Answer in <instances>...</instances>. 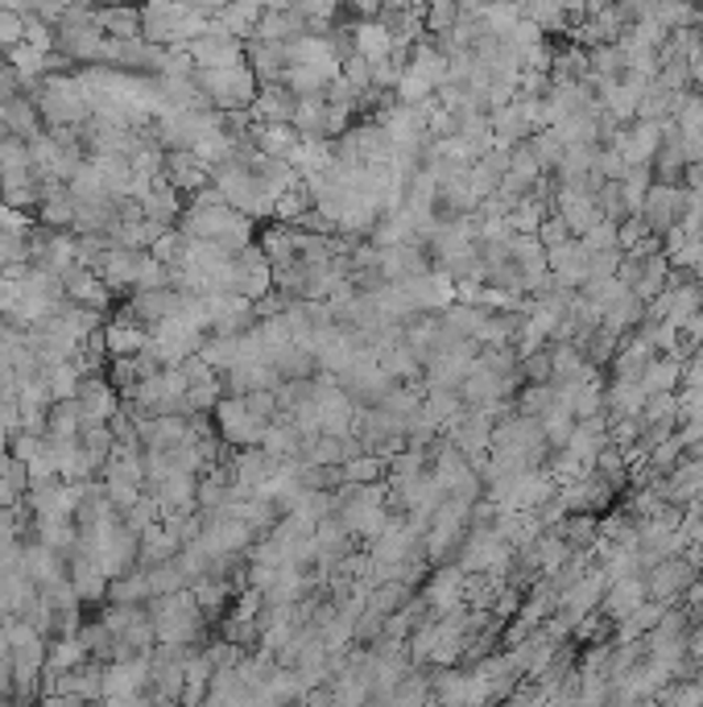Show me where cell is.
Returning a JSON list of instances; mask_svg holds the SVG:
<instances>
[{"label":"cell","mask_w":703,"mask_h":707,"mask_svg":"<svg viewBox=\"0 0 703 707\" xmlns=\"http://www.w3.org/2000/svg\"><path fill=\"white\" fill-rule=\"evenodd\" d=\"M174 228L187 241L211 244V248H220L228 257H237V253L257 244L253 241V220H244L241 211H232L228 203H190V208H183Z\"/></svg>","instance_id":"6da1fadb"},{"label":"cell","mask_w":703,"mask_h":707,"mask_svg":"<svg viewBox=\"0 0 703 707\" xmlns=\"http://www.w3.org/2000/svg\"><path fill=\"white\" fill-rule=\"evenodd\" d=\"M30 100H34L37 117L46 124V133H54V129H84L91 121V96H87V87L79 84L75 70L70 75H46L30 91Z\"/></svg>","instance_id":"7a4b0ae2"},{"label":"cell","mask_w":703,"mask_h":707,"mask_svg":"<svg viewBox=\"0 0 703 707\" xmlns=\"http://www.w3.org/2000/svg\"><path fill=\"white\" fill-rule=\"evenodd\" d=\"M150 608V621H154V638L157 645H183V650H195L199 638H204L207 617L195 604V592H174V596H157V600L145 604Z\"/></svg>","instance_id":"3957f363"},{"label":"cell","mask_w":703,"mask_h":707,"mask_svg":"<svg viewBox=\"0 0 703 707\" xmlns=\"http://www.w3.org/2000/svg\"><path fill=\"white\" fill-rule=\"evenodd\" d=\"M195 87L207 96V104L216 112H253V100H257V79L249 63L244 67H220V70H195L190 75Z\"/></svg>","instance_id":"277c9868"},{"label":"cell","mask_w":703,"mask_h":707,"mask_svg":"<svg viewBox=\"0 0 703 707\" xmlns=\"http://www.w3.org/2000/svg\"><path fill=\"white\" fill-rule=\"evenodd\" d=\"M187 58L195 63V70H220V67H244L249 51L241 37H232L220 21H211L204 34L187 46Z\"/></svg>","instance_id":"5b68a950"},{"label":"cell","mask_w":703,"mask_h":707,"mask_svg":"<svg viewBox=\"0 0 703 707\" xmlns=\"http://www.w3.org/2000/svg\"><path fill=\"white\" fill-rule=\"evenodd\" d=\"M228 294H237L244 302H253L257 307L261 298H270L274 294V265L270 257L261 253V244L253 248H244L232 257V281H228Z\"/></svg>","instance_id":"8992f818"},{"label":"cell","mask_w":703,"mask_h":707,"mask_svg":"<svg viewBox=\"0 0 703 707\" xmlns=\"http://www.w3.org/2000/svg\"><path fill=\"white\" fill-rule=\"evenodd\" d=\"M145 691H150V658L103 666V699L108 704H129V699H141Z\"/></svg>","instance_id":"52a82bcc"},{"label":"cell","mask_w":703,"mask_h":707,"mask_svg":"<svg viewBox=\"0 0 703 707\" xmlns=\"http://www.w3.org/2000/svg\"><path fill=\"white\" fill-rule=\"evenodd\" d=\"M641 220H646V228H650L653 236H667L670 228L683 224L686 216V190L683 187H658L653 183L650 195H646V203H641V211H637Z\"/></svg>","instance_id":"ba28073f"},{"label":"cell","mask_w":703,"mask_h":707,"mask_svg":"<svg viewBox=\"0 0 703 707\" xmlns=\"http://www.w3.org/2000/svg\"><path fill=\"white\" fill-rule=\"evenodd\" d=\"M145 261H150V253H138V248H108V253L96 261V274H100V281L112 294H121V290L133 294L138 290L141 269H145Z\"/></svg>","instance_id":"9c48e42d"},{"label":"cell","mask_w":703,"mask_h":707,"mask_svg":"<svg viewBox=\"0 0 703 707\" xmlns=\"http://www.w3.org/2000/svg\"><path fill=\"white\" fill-rule=\"evenodd\" d=\"M691 584H695V563L683 559V554H674V559L646 571V596L653 604H670L674 596H683Z\"/></svg>","instance_id":"30bf717a"},{"label":"cell","mask_w":703,"mask_h":707,"mask_svg":"<svg viewBox=\"0 0 703 707\" xmlns=\"http://www.w3.org/2000/svg\"><path fill=\"white\" fill-rule=\"evenodd\" d=\"M103 344H108V356L112 361H129V356H141L145 347H150V328L129 314L124 307L121 314H112L108 323H103Z\"/></svg>","instance_id":"8fae6325"},{"label":"cell","mask_w":703,"mask_h":707,"mask_svg":"<svg viewBox=\"0 0 703 707\" xmlns=\"http://www.w3.org/2000/svg\"><path fill=\"white\" fill-rule=\"evenodd\" d=\"M67 584L70 592L79 596V604H100L103 596H108V575L100 571V563H96V554L84 551V546H75V554L67 559Z\"/></svg>","instance_id":"7c38bea8"},{"label":"cell","mask_w":703,"mask_h":707,"mask_svg":"<svg viewBox=\"0 0 703 707\" xmlns=\"http://www.w3.org/2000/svg\"><path fill=\"white\" fill-rule=\"evenodd\" d=\"M554 216L567 224V232L580 241L583 232L601 224V208H596V195H587L580 187H559V199H554Z\"/></svg>","instance_id":"4fadbf2b"},{"label":"cell","mask_w":703,"mask_h":707,"mask_svg":"<svg viewBox=\"0 0 703 707\" xmlns=\"http://www.w3.org/2000/svg\"><path fill=\"white\" fill-rule=\"evenodd\" d=\"M63 294H67L75 307H87V311H100L108 314L112 311V290L100 281L96 269H87V265H75L63 274Z\"/></svg>","instance_id":"5bb4252c"},{"label":"cell","mask_w":703,"mask_h":707,"mask_svg":"<svg viewBox=\"0 0 703 707\" xmlns=\"http://www.w3.org/2000/svg\"><path fill=\"white\" fill-rule=\"evenodd\" d=\"M79 415H84V427L87 422H108V418L121 410V394L112 389V380L103 377H84V385H79Z\"/></svg>","instance_id":"9a60e30c"},{"label":"cell","mask_w":703,"mask_h":707,"mask_svg":"<svg viewBox=\"0 0 703 707\" xmlns=\"http://www.w3.org/2000/svg\"><path fill=\"white\" fill-rule=\"evenodd\" d=\"M162 178L171 183L178 195H199L204 187H211V166L207 162H199L195 154H166V162H162Z\"/></svg>","instance_id":"2e32d148"},{"label":"cell","mask_w":703,"mask_h":707,"mask_svg":"<svg viewBox=\"0 0 703 707\" xmlns=\"http://www.w3.org/2000/svg\"><path fill=\"white\" fill-rule=\"evenodd\" d=\"M646 600H650V596H646V575H629V579L608 584V592H604L601 600V612L608 621H629Z\"/></svg>","instance_id":"e0dca14e"},{"label":"cell","mask_w":703,"mask_h":707,"mask_svg":"<svg viewBox=\"0 0 703 707\" xmlns=\"http://www.w3.org/2000/svg\"><path fill=\"white\" fill-rule=\"evenodd\" d=\"M0 121H4V133H9V137H21L25 145L46 133V124H42V117H37V108H34V100H30V96L4 100V108H0Z\"/></svg>","instance_id":"ac0fdd59"},{"label":"cell","mask_w":703,"mask_h":707,"mask_svg":"<svg viewBox=\"0 0 703 707\" xmlns=\"http://www.w3.org/2000/svg\"><path fill=\"white\" fill-rule=\"evenodd\" d=\"M253 112L257 121H274V124H294V112H298V100L286 84H270L257 87V100H253Z\"/></svg>","instance_id":"d6986e66"},{"label":"cell","mask_w":703,"mask_h":707,"mask_svg":"<svg viewBox=\"0 0 703 707\" xmlns=\"http://www.w3.org/2000/svg\"><path fill=\"white\" fill-rule=\"evenodd\" d=\"M25 497H30V467L13 455H4L0 460V505L18 509V505H25Z\"/></svg>","instance_id":"ffe728a7"},{"label":"cell","mask_w":703,"mask_h":707,"mask_svg":"<svg viewBox=\"0 0 703 707\" xmlns=\"http://www.w3.org/2000/svg\"><path fill=\"white\" fill-rule=\"evenodd\" d=\"M178 551H183V546H178V538H174L162 521H157L154 530H145V534H141V567L145 571L178 559Z\"/></svg>","instance_id":"44dd1931"},{"label":"cell","mask_w":703,"mask_h":707,"mask_svg":"<svg viewBox=\"0 0 703 707\" xmlns=\"http://www.w3.org/2000/svg\"><path fill=\"white\" fill-rule=\"evenodd\" d=\"M96 25L117 42H133L141 37V9H91Z\"/></svg>","instance_id":"7402d4cb"},{"label":"cell","mask_w":703,"mask_h":707,"mask_svg":"<svg viewBox=\"0 0 703 707\" xmlns=\"http://www.w3.org/2000/svg\"><path fill=\"white\" fill-rule=\"evenodd\" d=\"M108 600L117 604V608H145V604H150V579H145V567L129 571L124 579L108 584Z\"/></svg>","instance_id":"603a6c76"},{"label":"cell","mask_w":703,"mask_h":707,"mask_svg":"<svg viewBox=\"0 0 703 707\" xmlns=\"http://www.w3.org/2000/svg\"><path fill=\"white\" fill-rule=\"evenodd\" d=\"M385 476V460L377 455H361L352 464H343V484H356V488H377Z\"/></svg>","instance_id":"cb8c5ba5"},{"label":"cell","mask_w":703,"mask_h":707,"mask_svg":"<svg viewBox=\"0 0 703 707\" xmlns=\"http://www.w3.org/2000/svg\"><path fill=\"white\" fill-rule=\"evenodd\" d=\"M145 579H150V600L157 596H174V592H187V579H183V571L178 563H162V567H150L145 571Z\"/></svg>","instance_id":"d4e9b609"},{"label":"cell","mask_w":703,"mask_h":707,"mask_svg":"<svg viewBox=\"0 0 703 707\" xmlns=\"http://www.w3.org/2000/svg\"><path fill=\"white\" fill-rule=\"evenodd\" d=\"M683 439H679V431L670 434L667 443H658L653 451H646L650 455V472H662V476H670L674 472V464H683Z\"/></svg>","instance_id":"484cf974"},{"label":"cell","mask_w":703,"mask_h":707,"mask_svg":"<svg viewBox=\"0 0 703 707\" xmlns=\"http://www.w3.org/2000/svg\"><path fill=\"white\" fill-rule=\"evenodd\" d=\"M580 244L587 248V253H613V248H620V244H617V228L608 224V220H601V224L592 228V232H583Z\"/></svg>","instance_id":"4316f807"},{"label":"cell","mask_w":703,"mask_h":707,"mask_svg":"<svg viewBox=\"0 0 703 707\" xmlns=\"http://www.w3.org/2000/svg\"><path fill=\"white\" fill-rule=\"evenodd\" d=\"M34 228H37V220H30L25 211L0 203V236H30Z\"/></svg>","instance_id":"83f0119b"},{"label":"cell","mask_w":703,"mask_h":707,"mask_svg":"<svg viewBox=\"0 0 703 707\" xmlns=\"http://www.w3.org/2000/svg\"><path fill=\"white\" fill-rule=\"evenodd\" d=\"M455 21H460V9H455V4H439V9H430L427 13V30L430 34H451Z\"/></svg>","instance_id":"f1b7e54d"},{"label":"cell","mask_w":703,"mask_h":707,"mask_svg":"<svg viewBox=\"0 0 703 707\" xmlns=\"http://www.w3.org/2000/svg\"><path fill=\"white\" fill-rule=\"evenodd\" d=\"M204 707H220V704H216V699H207V704H204Z\"/></svg>","instance_id":"f546056e"},{"label":"cell","mask_w":703,"mask_h":707,"mask_svg":"<svg viewBox=\"0 0 703 707\" xmlns=\"http://www.w3.org/2000/svg\"><path fill=\"white\" fill-rule=\"evenodd\" d=\"M0 183H4V166H0Z\"/></svg>","instance_id":"4dcf8cb0"}]
</instances>
